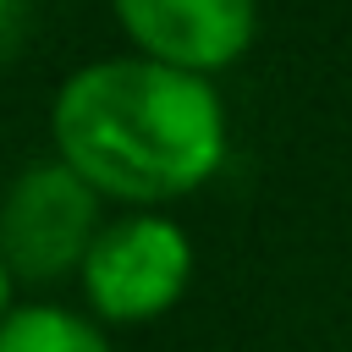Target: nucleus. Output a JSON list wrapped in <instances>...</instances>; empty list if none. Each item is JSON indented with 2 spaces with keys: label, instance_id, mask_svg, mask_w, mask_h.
Listing matches in <instances>:
<instances>
[{
  "label": "nucleus",
  "instance_id": "obj_7",
  "mask_svg": "<svg viewBox=\"0 0 352 352\" xmlns=\"http://www.w3.org/2000/svg\"><path fill=\"white\" fill-rule=\"evenodd\" d=\"M11 280H16V275H11V270H6V258H0V324L11 319Z\"/></svg>",
  "mask_w": 352,
  "mask_h": 352
},
{
  "label": "nucleus",
  "instance_id": "obj_2",
  "mask_svg": "<svg viewBox=\"0 0 352 352\" xmlns=\"http://www.w3.org/2000/svg\"><path fill=\"white\" fill-rule=\"evenodd\" d=\"M99 231V192L66 160H28L0 192V258L16 280L38 286L82 270Z\"/></svg>",
  "mask_w": 352,
  "mask_h": 352
},
{
  "label": "nucleus",
  "instance_id": "obj_4",
  "mask_svg": "<svg viewBox=\"0 0 352 352\" xmlns=\"http://www.w3.org/2000/svg\"><path fill=\"white\" fill-rule=\"evenodd\" d=\"M110 6L138 55L198 77L242 60L258 33V0H110Z\"/></svg>",
  "mask_w": 352,
  "mask_h": 352
},
{
  "label": "nucleus",
  "instance_id": "obj_5",
  "mask_svg": "<svg viewBox=\"0 0 352 352\" xmlns=\"http://www.w3.org/2000/svg\"><path fill=\"white\" fill-rule=\"evenodd\" d=\"M0 352H110V341L94 319L72 308L28 302V308H11V319L0 324Z\"/></svg>",
  "mask_w": 352,
  "mask_h": 352
},
{
  "label": "nucleus",
  "instance_id": "obj_3",
  "mask_svg": "<svg viewBox=\"0 0 352 352\" xmlns=\"http://www.w3.org/2000/svg\"><path fill=\"white\" fill-rule=\"evenodd\" d=\"M77 275H82V297L99 319L143 324V319H160L187 292L192 242L176 220L132 209V214L104 220V231L94 236Z\"/></svg>",
  "mask_w": 352,
  "mask_h": 352
},
{
  "label": "nucleus",
  "instance_id": "obj_6",
  "mask_svg": "<svg viewBox=\"0 0 352 352\" xmlns=\"http://www.w3.org/2000/svg\"><path fill=\"white\" fill-rule=\"evenodd\" d=\"M28 28H33V0H0V72L22 55Z\"/></svg>",
  "mask_w": 352,
  "mask_h": 352
},
{
  "label": "nucleus",
  "instance_id": "obj_1",
  "mask_svg": "<svg viewBox=\"0 0 352 352\" xmlns=\"http://www.w3.org/2000/svg\"><path fill=\"white\" fill-rule=\"evenodd\" d=\"M50 132L55 160L138 209L198 192L226 160V104L209 77L148 55L77 66L50 104Z\"/></svg>",
  "mask_w": 352,
  "mask_h": 352
}]
</instances>
